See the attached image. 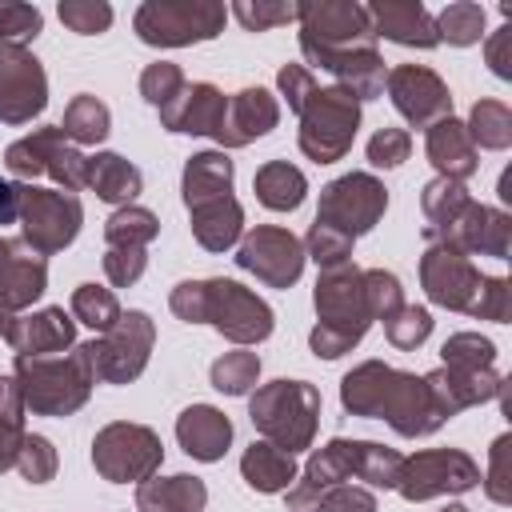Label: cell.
<instances>
[{"label":"cell","mask_w":512,"mask_h":512,"mask_svg":"<svg viewBox=\"0 0 512 512\" xmlns=\"http://www.w3.org/2000/svg\"><path fill=\"white\" fill-rule=\"evenodd\" d=\"M236 164L220 148L192 152L180 172V196L188 208V228L204 252H228L244 236V208L232 192Z\"/></svg>","instance_id":"1"},{"label":"cell","mask_w":512,"mask_h":512,"mask_svg":"<svg viewBox=\"0 0 512 512\" xmlns=\"http://www.w3.org/2000/svg\"><path fill=\"white\" fill-rule=\"evenodd\" d=\"M312 304H316V328L308 332V348L320 360H336L352 352L376 324L364 296V268H356L352 260L336 268H320Z\"/></svg>","instance_id":"2"},{"label":"cell","mask_w":512,"mask_h":512,"mask_svg":"<svg viewBox=\"0 0 512 512\" xmlns=\"http://www.w3.org/2000/svg\"><path fill=\"white\" fill-rule=\"evenodd\" d=\"M12 380L32 416H72L88 404L96 372L88 348L76 344L56 356H12Z\"/></svg>","instance_id":"3"},{"label":"cell","mask_w":512,"mask_h":512,"mask_svg":"<svg viewBox=\"0 0 512 512\" xmlns=\"http://www.w3.org/2000/svg\"><path fill=\"white\" fill-rule=\"evenodd\" d=\"M320 388L308 380H268L248 392V420L260 432V440L284 448L288 456L308 452L320 428Z\"/></svg>","instance_id":"4"},{"label":"cell","mask_w":512,"mask_h":512,"mask_svg":"<svg viewBox=\"0 0 512 512\" xmlns=\"http://www.w3.org/2000/svg\"><path fill=\"white\" fill-rule=\"evenodd\" d=\"M300 24V56L304 68L324 56H344L360 48H376V32L368 20V8L356 0H308L296 4Z\"/></svg>","instance_id":"5"},{"label":"cell","mask_w":512,"mask_h":512,"mask_svg":"<svg viewBox=\"0 0 512 512\" xmlns=\"http://www.w3.org/2000/svg\"><path fill=\"white\" fill-rule=\"evenodd\" d=\"M360 112H364V104L348 88H340V84L316 88L308 96V104L300 108V132H296L300 152L312 164L344 160L352 152V140H356V128H360Z\"/></svg>","instance_id":"6"},{"label":"cell","mask_w":512,"mask_h":512,"mask_svg":"<svg viewBox=\"0 0 512 512\" xmlns=\"http://www.w3.org/2000/svg\"><path fill=\"white\" fill-rule=\"evenodd\" d=\"M228 8L216 0H144L132 16L136 36L148 48H188L224 32Z\"/></svg>","instance_id":"7"},{"label":"cell","mask_w":512,"mask_h":512,"mask_svg":"<svg viewBox=\"0 0 512 512\" xmlns=\"http://www.w3.org/2000/svg\"><path fill=\"white\" fill-rule=\"evenodd\" d=\"M164 464V444L148 424L112 420L92 436V468L108 484H140Z\"/></svg>","instance_id":"8"},{"label":"cell","mask_w":512,"mask_h":512,"mask_svg":"<svg viewBox=\"0 0 512 512\" xmlns=\"http://www.w3.org/2000/svg\"><path fill=\"white\" fill-rule=\"evenodd\" d=\"M84 224V204L76 192L20 184V240L40 256L64 252Z\"/></svg>","instance_id":"9"},{"label":"cell","mask_w":512,"mask_h":512,"mask_svg":"<svg viewBox=\"0 0 512 512\" xmlns=\"http://www.w3.org/2000/svg\"><path fill=\"white\" fill-rule=\"evenodd\" d=\"M204 324H212L236 348H252L272 336L276 312L268 308L264 296H256L240 280L212 276V280H204Z\"/></svg>","instance_id":"10"},{"label":"cell","mask_w":512,"mask_h":512,"mask_svg":"<svg viewBox=\"0 0 512 512\" xmlns=\"http://www.w3.org/2000/svg\"><path fill=\"white\" fill-rule=\"evenodd\" d=\"M152 344H156V320L144 308H128L104 336L88 340L84 348L100 384H132L148 368Z\"/></svg>","instance_id":"11"},{"label":"cell","mask_w":512,"mask_h":512,"mask_svg":"<svg viewBox=\"0 0 512 512\" xmlns=\"http://www.w3.org/2000/svg\"><path fill=\"white\" fill-rule=\"evenodd\" d=\"M388 212V188L372 172H344L320 188L316 224L344 232L348 240L372 232Z\"/></svg>","instance_id":"12"},{"label":"cell","mask_w":512,"mask_h":512,"mask_svg":"<svg viewBox=\"0 0 512 512\" xmlns=\"http://www.w3.org/2000/svg\"><path fill=\"white\" fill-rule=\"evenodd\" d=\"M480 484V464L464 448H424L416 456H404L396 492L408 504H424L436 496H460Z\"/></svg>","instance_id":"13"},{"label":"cell","mask_w":512,"mask_h":512,"mask_svg":"<svg viewBox=\"0 0 512 512\" xmlns=\"http://www.w3.org/2000/svg\"><path fill=\"white\" fill-rule=\"evenodd\" d=\"M236 268H244L248 276H256L268 288H292L304 276V244L296 232L280 228V224H256L240 236L236 244Z\"/></svg>","instance_id":"14"},{"label":"cell","mask_w":512,"mask_h":512,"mask_svg":"<svg viewBox=\"0 0 512 512\" xmlns=\"http://www.w3.org/2000/svg\"><path fill=\"white\" fill-rule=\"evenodd\" d=\"M48 108V72L28 44H0V124H32Z\"/></svg>","instance_id":"15"},{"label":"cell","mask_w":512,"mask_h":512,"mask_svg":"<svg viewBox=\"0 0 512 512\" xmlns=\"http://www.w3.org/2000/svg\"><path fill=\"white\" fill-rule=\"evenodd\" d=\"M376 420H384L396 436L404 440H420V436H432L440 432L448 420L440 416L436 400L428 396V384L424 376L416 372H404V368H388L384 376V392H380V408H376Z\"/></svg>","instance_id":"16"},{"label":"cell","mask_w":512,"mask_h":512,"mask_svg":"<svg viewBox=\"0 0 512 512\" xmlns=\"http://www.w3.org/2000/svg\"><path fill=\"white\" fill-rule=\"evenodd\" d=\"M424 240H428V244L456 248V252H464L468 260H472V256L508 260V252H512V216H508L504 208L468 200V208H464L456 220H448V224L436 228V232H424Z\"/></svg>","instance_id":"17"},{"label":"cell","mask_w":512,"mask_h":512,"mask_svg":"<svg viewBox=\"0 0 512 512\" xmlns=\"http://www.w3.org/2000/svg\"><path fill=\"white\" fill-rule=\"evenodd\" d=\"M384 92L392 108L412 124V128H432L436 120L452 116V92L440 72L428 64H396L384 76Z\"/></svg>","instance_id":"18"},{"label":"cell","mask_w":512,"mask_h":512,"mask_svg":"<svg viewBox=\"0 0 512 512\" xmlns=\"http://www.w3.org/2000/svg\"><path fill=\"white\" fill-rule=\"evenodd\" d=\"M480 280H484V272L456 248L428 244L420 256V288L432 304H440L448 312H468L480 292Z\"/></svg>","instance_id":"19"},{"label":"cell","mask_w":512,"mask_h":512,"mask_svg":"<svg viewBox=\"0 0 512 512\" xmlns=\"http://www.w3.org/2000/svg\"><path fill=\"white\" fill-rule=\"evenodd\" d=\"M424 384H428V396L436 400L440 416L452 420L460 416L464 408H480L488 400H500L504 392V376L496 368H432L424 372Z\"/></svg>","instance_id":"20"},{"label":"cell","mask_w":512,"mask_h":512,"mask_svg":"<svg viewBox=\"0 0 512 512\" xmlns=\"http://www.w3.org/2000/svg\"><path fill=\"white\" fill-rule=\"evenodd\" d=\"M276 124H280V100L268 88L248 84V88H240V92L228 96V112H224V124H220L216 144H220V152L248 148L252 140L268 136Z\"/></svg>","instance_id":"21"},{"label":"cell","mask_w":512,"mask_h":512,"mask_svg":"<svg viewBox=\"0 0 512 512\" xmlns=\"http://www.w3.org/2000/svg\"><path fill=\"white\" fill-rule=\"evenodd\" d=\"M224 112H228V96L216 84L196 80V84H184V92L160 108V128L180 132V136H212L216 140Z\"/></svg>","instance_id":"22"},{"label":"cell","mask_w":512,"mask_h":512,"mask_svg":"<svg viewBox=\"0 0 512 512\" xmlns=\"http://www.w3.org/2000/svg\"><path fill=\"white\" fill-rule=\"evenodd\" d=\"M4 340L12 344L16 356H56V352L76 348V320L72 312L48 304L36 312H20Z\"/></svg>","instance_id":"23"},{"label":"cell","mask_w":512,"mask_h":512,"mask_svg":"<svg viewBox=\"0 0 512 512\" xmlns=\"http://www.w3.org/2000/svg\"><path fill=\"white\" fill-rule=\"evenodd\" d=\"M368 8V20H372V32L376 40H392L400 48H436V16L420 4V0H376V4H364Z\"/></svg>","instance_id":"24"},{"label":"cell","mask_w":512,"mask_h":512,"mask_svg":"<svg viewBox=\"0 0 512 512\" xmlns=\"http://www.w3.org/2000/svg\"><path fill=\"white\" fill-rule=\"evenodd\" d=\"M176 444L200 460V464H216L224 460V452L232 448V420L216 408V404H188L176 416Z\"/></svg>","instance_id":"25"},{"label":"cell","mask_w":512,"mask_h":512,"mask_svg":"<svg viewBox=\"0 0 512 512\" xmlns=\"http://www.w3.org/2000/svg\"><path fill=\"white\" fill-rule=\"evenodd\" d=\"M424 156L436 168V176L460 180V184L468 176H476V168H480V152L468 140L464 120H456V116H444L432 128H424Z\"/></svg>","instance_id":"26"},{"label":"cell","mask_w":512,"mask_h":512,"mask_svg":"<svg viewBox=\"0 0 512 512\" xmlns=\"http://www.w3.org/2000/svg\"><path fill=\"white\" fill-rule=\"evenodd\" d=\"M48 292V256H40L36 248H28L20 236L12 240V256L0 272V304L20 316L24 308H32L40 296Z\"/></svg>","instance_id":"27"},{"label":"cell","mask_w":512,"mask_h":512,"mask_svg":"<svg viewBox=\"0 0 512 512\" xmlns=\"http://www.w3.org/2000/svg\"><path fill=\"white\" fill-rule=\"evenodd\" d=\"M356 452H360V440H348V436H332L328 444H320L308 464L300 468L296 484L288 492L296 496H308V492H324V488H336V484H348L356 476Z\"/></svg>","instance_id":"28"},{"label":"cell","mask_w":512,"mask_h":512,"mask_svg":"<svg viewBox=\"0 0 512 512\" xmlns=\"http://www.w3.org/2000/svg\"><path fill=\"white\" fill-rule=\"evenodd\" d=\"M208 484L192 472L148 476L136 484V512H204Z\"/></svg>","instance_id":"29"},{"label":"cell","mask_w":512,"mask_h":512,"mask_svg":"<svg viewBox=\"0 0 512 512\" xmlns=\"http://www.w3.org/2000/svg\"><path fill=\"white\" fill-rule=\"evenodd\" d=\"M84 188H92L104 204H136V196L144 192V172L124 160L120 152H96L88 156V168H84Z\"/></svg>","instance_id":"30"},{"label":"cell","mask_w":512,"mask_h":512,"mask_svg":"<svg viewBox=\"0 0 512 512\" xmlns=\"http://www.w3.org/2000/svg\"><path fill=\"white\" fill-rule=\"evenodd\" d=\"M240 476L252 492L276 496V492H288L296 484L300 468H296V456H288L284 448H276L268 440H252L240 456Z\"/></svg>","instance_id":"31"},{"label":"cell","mask_w":512,"mask_h":512,"mask_svg":"<svg viewBox=\"0 0 512 512\" xmlns=\"http://www.w3.org/2000/svg\"><path fill=\"white\" fill-rule=\"evenodd\" d=\"M64 140L68 136L60 132V124H40V128H32L28 136H20L4 148V168L20 184H36L40 176H48V164H52V156Z\"/></svg>","instance_id":"32"},{"label":"cell","mask_w":512,"mask_h":512,"mask_svg":"<svg viewBox=\"0 0 512 512\" xmlns=\"http://www.w3.org/2000/svg\"><path fill=\"white\" fill-rule=\"evenodd\" d=\"M252 192L268 212H296L308 196V176L288 160H268L256 168Z\"/></svg>","instance_id":"33"},{"label":"cell","mask_w":512,"mask_h":512,"mask_svg":"<svg viewBox=\"0 0 512 512\" xmlns=\"http://www.w3.org/2000/svg\"><path fill=\"white\" fill-rule=\"evenodd\" d=\"M60 132H64L76 148L100 144V140H108V132H112V112H108V104H104L100 96L80 92V96L68 100L64 120H60Z\"/></svg>","instance_id":"34"},{"label":"cell","mask_w":512,"mask_h":512,"mask_svg":"<svg viewBox=\"0 0 512 512\" xmlns=\"http://www.w3.org/2000/svg\"><path fill=\"white\" fill-rule=\"evenodd\" d=\"M468 140L476 144V152H504L512 144V108L504 100H476L468 120Z\"/></svg>","instance_id":"35"},{"label":"cell","mask_w":512,"mask_h":512,"mask_svg":"<svg viewBox=\"0 0 512 512\" xmlns=\"http://www.w3.org/2000/svg\"><path fill=\"white\" fill-rule=\"evenodd\" d=\"M160 236V216L144 204H124L104 220L108 248H148Z\"/></svg>","instance_id":"36"},{"label":"cell","mask_w":512,"mask_h":512,"mask_svg":"<svg viewBox=\"0 0 512 512\" xmlns=\"http://www.w3.org/2000/svg\"><path fill=\"white\" fill-rule=\"evenodd\" d=\"M488 28V12L476 0H452L440 16H436V40L452 44V48H472L484 40Z\"/></svg>","instance_id":"37"},{"label":"cell","mask_w":512,"mask_h":512,"mask_svg":"<svg viewBox=\"0 0 512 512\" xmlns=\"http://www.w3.org/2000/svg\"><path fill=\"white\" fill-rule=\"evenodd\" d=\"M288 512H380V504H376V492L372 488L336 484V488L308 492V496L288 492Z\"/></svg>","instance_id":"38"},{"label":"cell","mask_w":512,"mask_h":512,"mask_svg":"<svg viewBox=\"0 0 512 512\" xmlns=\"http://www.w3.org/2000/svg\"><path fill=\"white\" fill-rule=\"evenodd\" d=\"M24 396L16 388L12 376H0V476L8 468H16V456H20V444H24Z\"/></svg>","instance_id":"39"},{"label":"cell","mask_w":512,"mask_h":512,"mask_svg":"<svg viewBox=\"0 0 512 512\" xmlns=\"http://www.w3.org/2000/svg\"><path fill=\"white\" fill-rule=\"evenodd\" d=\"M208 380L224 396H248L260 384V356L248 352V348H232V352H224V356L212 360Z\"/></svg>","instance_id":"40"},{"label":"cell","mask_w":512,"mask_h":512,"mask_svg":"<svg viewBox=\"0 0 512 512\" xmlns=\"http://www.w3.org/2000/svg\"><path fill=\"white\" fill-rule=\"evenodd\" d=\"M68 312H72V320L76 324H88L92 332H108L116 320H120V300H116V292L112 288H104V284H76V292H72V304H68Z\"/></svg>","instance_id":"41"},{"label":"cell","mask_w":512,"mask_h":512,"mask_svg":"<svg viewBox=\"0 0 512 512\" xmlns=\"http://www.w3.org/2000/svg\"><path fill=\"white\" fill-rule=\"evenodd\" d=\"M468 200H472V192L460 184V180H444V176H436V180H428L424 184V192H420V212H424V232H436V228H444L448 220H456L464 208H468Z\"/></svg>","instance_id":"42"},{"label":"cell","mask_w":512,"mask_h":512,"mask_svg":"<svg viewBox=\"0 0 512 512\" xmlns=\"http://www.w3.org/2000/svg\"><path fill=\"white\" fill-rule=\"evenodd\" d=\"M400 468H404V452H396V448H388V444H376V440H360V452H356V480H364L368 488L396 492Z\"/></svg>","instance_id":"43"},{"label":"cell","mask_w":512,"mask_h":512,"mask_svg":"<svg viewBox=\"0 0 512 512\" xmlns=\"http://www.w3.org/2000/svg\"><path fill=\"white\" fill-rule=\"evenodd\" d=\"M432 312L428 308H420V304H404V308H396L388 320H384V336H388V344L392 348H400V352H416L428 336H432Z\"/></svg>","instance_id":"44"},{"label":"cell","mask_w":512,"mask_h":512,"mask_svg":"<svg viewBox=\"0 0 512 512\" xmlns=\"http://www.w3.org/2000/svg\"><path fill=\"white\" fill-rule=\"evenodd\" d=\"M444 368H496V344L480 332H452L440 344Z\"/></svg>","instance_id":"45"},{"label":"cell","mask_w":512,"mask_h":512,"mask_svg":"<svg viewBox=\"0 0 512 512\" xmlns=\"http://www.w3.org/2000/svg\"><path fill=\"white\" fill-rule=\"evenodd\" d=\"M60 468V456H56V444L40 432H28L24 444H20V456H16V472L28 480V484H48Z\"/></svg>","instance_id":"46"},{"label":"cell","mask_w":512,"mask_h":512,"mask_svg":"<svg viewBox=\"0 0 512 512\" xmlns=\"http://www.w3.org/2000/svg\"><path fill=\"white\" fill-rule=\"evenodd\" d=\"M56 16L76 36H100L112 28V4H104V0H60Z\"/></svg>","instance_id":"47"},{"label":"cell","mask_w":512,"mask_h":512,"mask_svg":"<svg viewBox=\"0 0 512 512\" xmlns=\"http://www.w3.org/2000/svg\"><path fill=\"white\" fill-rule=\"evenodd\" d=\"M184 72H180V64H172V60H152L144 72H140V96L160 112L164 104H172L180 92H184Z\"/></svg>","instance_id":"48"},{"label":"cell","mask_w":512,"mask_h":512,"mask_svg":"<svg viewBox=\"0 0 512 512\" xmlns=\"http://www.w3.org/2000/svg\"><path fill=\"white\" fill-rule=\"evenodd\" d=\"M300 244H304V256H308V260H316L320 268H336V264H348V260H352V244H356V240H348L344 232H336V228L312 220V228L304 232Z\"/></svg>","instance_id":"49"},{"label":"cell","mask_w":512,"mask_h":512,"mask_svg":"<svg viewBox=\"0 0 512 512\" xmlns=\"http://www.w3.org/2000/svg\"><path fill=\"white\" fill-rule=\"evenodd\" d=\"M364 296H368V312L372 320H388L396 308H404V284L396 272L388 268H364Z\"/></svg>","instance_id":"50"},{"label":"cell","mask_w":512,"mask_h":512,"mask_svg":"<svg viewBox=\"0 0 512 512\" xmlns=\"http://www.w3.org/2000/svg\"><path fill=\"white\" fill-rule=\"evenodd\" d=\"M228 12L244 24V32H268L280 24H296V4H284V0H236Z\"/></svg>","instance_id":"51"},{"label":"cell","mask_w":512,"mask_h":512,"mask_svg":"<svg viewBox=\"0 0 512 512\" xmlns=\"http://www.w3.org/2000/svg\"><path fill=\"white\" fill-rule=\"evenodd\" d=\"M368 164L372 168H400L408 156H412V132L408 128H376L368 136Z\"/></svg>","instance_id":"52"},{"label":"cell","mask_w":512,"mask_h":512,"mask_svg":"<svg viewBox=\"0 0 512 512\" xmlns=\"http://www.w3.org/2000/svg\"><path fill=\"white\" fill-rule=\"evenodd\" d=\"M508 432H500L488 448V472H480V484L492 504H512V476H508Z\"/></svg>","instance_id":"53"},{"label":"cell","mask_w":512,"mask_h":512,"mask_svg":"<svg viewBox=\"0 0 512 512\" xmlns=\"http://www.w3.org/2000/svg\"><path fill=\"white\" fill-rule=\"evenodd\" d=\"M148 272V248H104V276L112 288H132Z\"/></svg>","instance_id":"54"},{"label":"cell","mask_w":512,"mask_h":512,"mask_svg":"<svg viewBox=\"0 0 512 512\" xmlns=\"http://www.w3.org/2000/svg\"><path fill=\"white\" fill-rule=\"evenodd\" d=\"M468 316L504 324V320H508V280H504V276H484V280H480V292H476V300H472V308H468Z\"/></svg>","instance_id":"55"},{"label":"cell","mask_w":512,"mask_h":512,"mask_svg":"<svg viewBox=\"0 0 512 512\" xmlns=\"http://www.w3.org/2000/svg\"><path fill=\"white\" fill-rule=\"evenodd\" d=\"M276 88H280L284 104L300 116V108L308 104V96H312L320 84H316V72H312V68H304V64H284V68L276 72Z\"/></svg>","instance_id":"56"},{"label":"cell","mask_w":512,"mask_h":512,"mask_svg":"<svg viewBox=\"0 0 512 512\" xmlns=\"http://www.w3.org/2000/svg\"><path fill=\"white\" fill-rule=\"evenodd\" d=\"M168 308L184 324H204V280H180L168 292Z\"/></svg>","instance_id":"57"},{"label":"cell","mask_w":512,"mask_h":512,"mask_svg":"<svg viewBox=\"0 0 512 512\" xmlns=\"http://www.w3.org/2000/svg\"><path fill=\"white\" fill-rule=\"evenodd\" d=\"M484 60L492 76L512 80V24H500L496 32H484Z\"/></svg>","instance_id":"58"},{"label":"cell","mask_w":512,"mask_h":512,"mask_svg":"<svg viewBox=\"0 0 512 512\" xmlns=\"http://www.w3.org/2000/svg\"><path fill=\"white\" fill-rule=\"evenodd\" d=\"M20 220V184L0 180V228Z\"/></svg>","instance_id":"59"},{"label":"cell","mask_w":512,"mask_h":512,"mask_svg":"<svg viewBox=\"0 0 512 512\" xmlns=\"http://www.w3.org/2000/svg\"><path fill=\"white\" fill-rule=\"evenodd\" d=\"M12 320H16V316H12V312H8L4 304H0V336H8V328H12Z\"/></svg>","instance_id":"60"},{"label":"cell","mask_w":512,"mask_h":512,"mask_svg":"<svg viewBox=\"0 0 512 512\" xmlns=\"http://www.w3.org/2000/svg\"><path fill=\"white\" fill-rule=\"evenodd\" d=\"M8 256H12V240H8V236H0V272H4Z\"/></svg>","instance_id":"61"},{"label":"cell","mask_w":512,"mask_h":512,"mask_svg":"<svg viewBox=\"0 0 512 512\" xmlns=\"http://www.w3.org/2000/svg\"><path fill=\"white\" fill-rule=\"evenodd\" d=\"M440 512H472V508H464V504H444Z\"/></svg>","instance_id":"62"}]
</instances>
